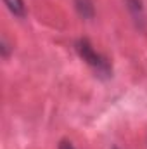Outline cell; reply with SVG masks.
I'll use <instances>...</instances> for the list:
<instances>
[{
    "label": "cell",
    "instance_id": "cell-1",
    "mask_svg": "<svg viewBox=\"0 0 147 149\" xmlns=\"http://www.w3.org/2000/svg\"><path fill=\"white\" fill-rule=\"evenodd\" d=\"M74 50L78 54V57L94 70V73L97 74L101 80H109L112 76V64L111 61L101 52L95 50L94 43L88 38L81 37L74 42Z\"/></svg>",
    "mask_w": 147,
    "mask_h": 149
},
{
    "label": "cell",
    "instance_id": "cell-2",
    "mask_svg": "<svg viewBox=\"0 0 147 149\" xmlns=\"http://www.w3.org/2000/svg\"><path fill=\"white\" fill-rule=\"evenodd\" d=\"M125 2V7L126 10L130 12L135 26L139 30H144L146 28V5H144V0H123Z\"/></svg>",
    "mask_w": 147,
    "mask_h": 149
},
{
    "label": "cell",
    "instance_id": "cell-3",
    "mask_svg": "<svg viewBox=\"0 0 147 149\" xmlns=\"http://www.w3.org/2000/svg\"><path fill=\"white\" fill-rule=\"evenodd\" d=\"M74 9L78 12V16L81 19H94L95 17V5H94V0H73Z\"/></svg>",
    "mask_w": 147,
    "mask_h": 149
},
{
    "label": "cell",
    "instance_id": "cell-4",
    "mask_svg": "<svg viewBox=\"0 0 147 149\" xmlns=\"http://www.w3.org/2000/svg\"><path fill=\"white\" fill-rule=\"evenodd\" d=\"M3 2H5L7 9L16 17H19V19L26 17V3H24V0H3Z\"/></svg>",
    "mask_w": 147,
    "mask_h": 149
},
{
    "label": "cell",
    "instance_id": "cell-5",
    "mask_svg": "<svg viewBox=\"0 0 147 149\" xmlns=\"http://www.w3.org/2000/svg\"><path fill=\"white\" fill-rule=\"evenodd\" d=\"M0 52H2V57L3 59H7L10 56V52H12V47L9 45V42L5 38H2V42H0Z\"/></svg>",
    "mask_w": 147,
    "mask_h": 149
},
{
    "label": "cell",
    "instance_id": "cell-6",
    "mask_svg": "<svg viewBox=\"0 0 147 149\" xmlns=\"http://www.w3.org/2000/svg\"><path fill=\"white\" fill-rule=\"evenodd\" d=\"M57 149H76V148H74V144L71 142V141H68V139H61L59 144H57Z\"/></svg>",
    "mask_w": 147,
    "mask_h": 149
},
{
    "label": "cell",
    "instance_id": "cell-7",
    "mask_svg": "<svg viewBox=\"0 0 147 149\" xmlns=\"http://www.w3.org/2000/svg\"><path fill=\"white\" fill-rule=\"evenodd\" d=\"M111 149H119V148H118V146H112V148H111Z\"/></svg>",
    "mask_w": 147,
    "mask_h": 149
}]
</instances>
